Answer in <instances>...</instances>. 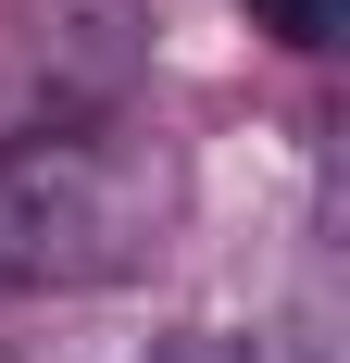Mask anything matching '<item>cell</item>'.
Returning <instances> with one entry per match:
<instances>
[{
  "label": "cell",
  "mask_w": 350,
  "mask_h": 363,
  "mask_svg": "<svg viewBox=\"0 0 350 363\" xmlns=\"http://www.w3.org/2000/svg\"><path fill=\"white\" fill-rule=\"evenodd\" d=\"M163 150L125 125H38L0 150V289H101L163 238Z\"/></svg>",
  "instance_id": "obj_1"
},
{
  "label": "cell",
  "mask_w": 350,
  "mask_h": 363,
  "mask_svg": "<svg viewBox=\"0 0 350 363\" xmlns=\"http://www.w3.org/2000/svg\"><path fill=\"white\" fill-rule=\"evenodd\" d=\"M263 13H276V38H288V50H325V38L350 26V0H263Z\"/></svg>",
  "instance_id": "obj_2"
}]
</instances>
